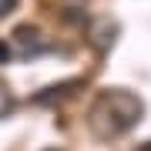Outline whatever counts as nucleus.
Masks as SVG:
<instances>
[{
  "label": "nucleus",
  "mask_w": 151,
  "mask_h": 151,
  "mask_svg": "<svg viewBox=\"0 0 151 151\" xmlns=\"http://www.w3.org/2000/svg\"><path fill=\"white\" fill-rule=\"evenodd\" d=\"M141 114H145L141 97H134L131 91L114 87V91H101L97 94V101L91 104V111H87V124H91L94 138L111 141V138L128 134V131L141 121Z\"/></svg>",
  "instance_id": "f257e3e1"
},
{
  "label": "nucleus",
  "mask_w": 151,
  "mask_h": 151,
  "mask_svg": "<svg viewBox=\"0 0 151 151\" xmlns=\"http://www.w3.org/2000/svg\"><path fill=\"white\" fill-rule=\"evenodd\" d=\"M14 40H17V47H20L24 54H40V50L47 47V40L40 37V30L30 27V24H20V27L14 30Z\"/></svg>",
  "instance_id": "f03ea898"
},
{
  "label": "nucleus",
  "mask_w": 151,
  "mask_h": 151,
  "mask_svg": "<svg viewBox=\"0 0 151 151\" xmlns=\"http://www.w3.org/2000/svg\"><path fill=\"white\" fill-rule=\"evenodd\" d=\"M77 87H81V81H64V84H50L44 87L40 94H34V104H50V101H64L67 94H74Z\"/></svg>",
  "instance_id": "7ed1b4c3"
},
{
  "label": "nucleus",
  "mask_w": 151,
  "mask_h": 151,
  "mask_svg": "<svg viewBox=\"0 0 151 151\" xmlns=\"http://www.w3.org/2000/svg\"><path fill=\"white\" fill-rule=\"evenodd\" d=\"M114 34H118V24L101 20V24L91 30V44H94L97 50H104V47H111V44H114Z\"/></svg>",
  "instance_id": "20e7f679"
},
{
  "label": "nucleus",
  "mask_w": 151,
  "mask_h": 151,
  "mask_svg": "<svg viewBox=\"0 0 151 151\" xmlns=\"http://www.w3.org/2000/svg\"><path fill=\"white\" fill-rule=\"evenodd\" d=\"M10 111H14V94L7 91L4 84H0V118H7Z\"/></svg>",
  "instance_id": "39448f33"
},
{
  "label": "nucleus",
  "mask_w": 151,
  "mask_h": 151,
  "mask_svg": "<svg viewBox=\"0 0 151 151\" xmlns=\"http://www.w3.org/2000/svg\"><path fill=\"white\" fill-rule=\"evenodd\" d=\"M17 4H20V0H0V17L14 14V10H17Z\"/></svg>",
  "instance_id": "423d86ee"
},
{
  "label": "nucleus",
  "mask_w": 151,
  "mask_h": 151,
  "mask_svg": "<svg viewBox=\"0 0 151 151\" xmlns=\"http://www.w3.org/2000/svg\"><path fill=\"white\" fill-rule=\"evenodd\" d=\"M10 54H14V50H10V44H7V40H0V64H7V60H10Z\"/></svg>",
  "instance_id": "0eeeda50"
},
{
  "label": "nucleus",
  "mask_w": 151,
  "mask_h": 151,
  "mask_svg": "<svg viewBox=\"0 0 151 151\" xmlns=\"http://www.w3.org/2000/svg\"><path fill=\"white\" fill-rule=\"evenodd\" d=\"M50 151H54V148H50Z\"/></svg>",
  "instance_id": "6e6552de"
}]
</instances>
